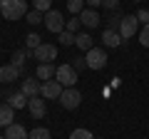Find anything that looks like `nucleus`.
<instances>
[{
	"mask_svg": "<svg viewBox=\"0 0 149 139\" xmlns=\"http://www.w3.org/2000/svg\"><path fill=\"white\" fill-rule=\"evenodd\" d=\"M74 45H77L80 50H85V52L95 47V42H92V38H90V32H77V35H74Z\"/></svg>",
	"mask_w": 149,
	"mask_h": 139,
	"instance_id": "16",
	"label": "nucleus"
},
{
	"mask_svg": "<svg viewBox=\"0 0 149 139\" xmlns=\"http://www.w3.org/2000/svg\"><path fill=\"white\" fill-rule=\"evenodd\" d=\"M35 10L37 13H50L52 10V0H35Z\"/></svg>",
	"mask_w": 149,
	"mask_h": 139,
	"instance_id": "25",
	"label": "nucleus"
},
{
	"mask_svg": "<svg viewBox=\"0 0 149 139\" xmlns=\"http://www.w3.org/2000/svg\"><path fill=\"white\" fill-rule=\"evenodd\" d=\"M62 90L65 87L60 85L57 80H47V82H42V87H40V95H42L45 99H60Z\"/></svg>",
	"mask_w": 149,
	"mask_h": 139,
	"instance_id": "8",
	"label": "nucleus"
},
{
	"mask_svg": "<svg viewBox=\"0 0 149 139\" xmlns=\"http://www.w3.org/2000/svg\"><path fill=\"white\" fill-rule=\"evenodd\" d=\"M0 13L5 20H20L27 15V0H0Z\"/></svg>",
	"mask_w": 149,
	"mask_h": 139,
	"instance_id": "1",
	"label": "nucleus"
},
{
	"mask_svg": "<svg viewBox=\"0 0 149 139\" xmlns=\"http://www.w3.org/2000/svg\"><path fill=\"white\" fill-rule=\"evenodd\" d=\"M57 40H60V45H65V47H70V45H74V35L72 32H67V30H62L57 35Z\"/></svg>",
	"mask_w": 149,
	"mask_h": 139,
	"instance_id": "23",
	"label": "nucleus"
},
{
	"mask_svg": "<svg viewBox=\"0 0 149 139\" xmlns=\"http://www.w3.org/2000/svg\"><path fill=\"white\" fill-rule=\"evenodd\" d=\"M70 139H95V137H92V132H87V129H74V132L70 134Z\"/></svg>",
	"mask_w": 149,
	"mask_h": 139,
	"instance_id": "28",
	"label": "nucleus"
},
{
	"mask_svg": "<svg viewBox=\"0 0 149 139\" xmlns=\"http://www.w3.org/2000/svg\"><path fill=\"white\" fill-rule=\"evenodd\" d=\"M80 25H82V22H80V17H72V20H67V22H65V30H67V32H72V35H77Z\"/></svg>",
	"mask_w": 149,
	"mask_h": 139,
	"instance_id": "26",
	"label": "nucleus"
},
{
	"mask_svg": "<svg viewBox=\"0 0 149 139\" xmlns=\"http://www.w3.org/2000/svg\"><path fill=\"white\" fill-rule=\"evenodd\" d=\"M42 22H45V27H47L52 35H60V32L65 30V17H62V13H60V10H50V13H45Z\"/></svg>",
	"mask_w": 149,
	"mask_h": 139,
	"instance_id": "3",
	"label": "nucleus"
},
{
	"mask_svg": "<svg viewBox=\"0 0 149 139\" xmlns=\"http://www.w3.org/2000/svg\"><path fill=\"white\" fill-rule=\"evenodd\" d=\"M27 109H30V114L35 119H42L45 112H47V104H45V99H40V97H32V99H27Z\"/></svg>",
	"mask_w": 149,
	"mask_h": 139,
	"instance_id": "11",
	"label": "nucleus"
},
{
	"mask_svg": "<svg viewBox=\"0 0 149 139\" xmlns=\"http://www.w3.org/2000/svg\"><path fill=\"white\" fill-rule=\"evenodd\" d=\"M102 8H107V10H117L119 0H102Z\"/></svg>",
	"mask_w": 149,
	"mask_h": 139,
	"instance_id": "30",
	"label": "nucleus"
},
{
	"mask_svg": "<svg viewBox=\"0 0 149 139\" xmlns=\"http://www.w3.org/2000/svg\"><path fill=\"white\" fill-rule=\"evenodd\" d=\"M85 8H92V10H97V8H102V0H85Z\"/></svg>",
	"mask_w": 149,
	"mask_h": 139,
	"instance_id": "33",
	"label": "nucleus"
},
{
	"mask_svg": "<svg viewBox=\"0 0 149 139\" xmlns=\"http://www.w3.org/2000/svg\"><path fill=\"white\" fill-rule=\"evenodd\" d=\"M40 82L35 80V77H27V80H22V87H20V92L27 97V99H32V97H40Z\"/></svg>",
	"mask_w": 149,
	"mask_h": 139,
	"instance_id": "10",
	"label": "nucleus"
},
{
	"mask_svg": "<svg viewBox=\"0 0 149 139\" xmlns=\"http://www.w3.org/2000/svg\"><path fill=\"white\" fill-rule=\"evenodd\" d=\"M102 42H104L107 47H119L124 40H122V35H119L117 30H104L102 32Z\"/></svg>",
	"mask_w": 149,
	"mask_h": 139,
	"instance_id": "13",
	"label": "nucleus"
},
{
	"mask_svg": "<svg viewBox=\"0 0 149 139\" xmlns=\"http://www.w3.org/2000/svg\"><path fill=\"white\" fill-rule=\"evenodd\" d=\"M25 42H27V47H30V50H35V47H40V45H42V38H40L37 32H30V35L25 38Z\"/></svg>",
	"mask_w": 149,
	"mask_h": 139,
	"instance_id": "21",
	"label": "nucleus"
},
{
	"mask_svg": "<svg viewBox=\"0 0 149 139\" xmlns=\"http://www.w3.org/2000/svg\"><path fill=\"white\" fill-rule=\"evenodd\" d=\"M72 67L77 70V72H80V70H85V67H87V62H85V57H77V60H74V65H72Z\"/></svg>",
	"mask_w": 149,
	"mask_h": 139,
	"instance_id": "32",
	"label": "nucleus"
},
{
	"mask_svg": "<svg viewBox=\"0 0 149 139\" xmlns=\"http://www.w3.org/2000/svg\"><path fill=\"white\" fill-rule=\"evenodd\" d=\"M55 80L62 87H74V82H77V70L72 65H60L57 72H55Z\"/></svg>",
	"mask_w": 149,
	"mask_h": 139,
	"instance_id": "4",
	"label": "nucleus"
},
{
	"mask_svg": "<svg viewBox=\"0 0 149 139\" xmlns=\"http://www.w3.org/2000/svg\"><path fill=\"white\" fill-rule=\"evenodd\" d=\"M5 139H27V132L22 124H10V127H5V134H3Z\"/></svg>",
	"mask_w": 149,
	"mask_h": 139,
	"instance_id": "15",
	"label": "nucleus"
},
{
	"mask_svg": "<svg viewBox=\"0 0 149 139\" xmlns=\"http://www.w3.org/2000/svg\"><path fill=\"white\" fill-rule=\"evenodd\" d=\"M0 139H5V137H3V134H0Z\"/></svg>",
	"mask_w": 149,
	"mask_h": 139,
	"instance_id": "34",
	"label": "nucleus"
},
{
	"mask_svg": "<svg viewBox=\"0 0 149 139\" xmlns=\"http://www.w3.org/2000/svg\"><path fill=\"white\" fill-rule=\"evenodd\" d=\"M139 42H142L144 47H149V25L142 27V32H139Z\"/></svg>",
	"mask_w": 149,
	"mask_h": 139,
	"instance_id": "29",
	"label": "nucleus"
},
{
	"mask_svg": "<svg viewBox=\"0 0 149 139\" xmlns=\"http://www.w3.org/2000/svg\"><path fill=\"white\" fill-rule=\"evenodd\" d=\"M13 67H17V70H22V65H25V52H20V50H17V52H13Z\"/></svg>",
	"mask_w": 149,
	"mask_h": 139,
	"instance_id": "27",
	"label": "nucleus"
},
{
	"mask_svg": "<svg viewBox=\"0 0 149 139\" xmlns=\"http://www.w3.org/2000/svg\"><path fill=\"white\" fill-rule=\"evenodd\" d=\"M60 104H62L65 109H77L82 104V95L74 87H65L62 95H60Z\"/></svg>",
	"mask_w": 149,
	"mask_h": 139,
	"instance_id": "6",
	"label": "nucleus"
},
{
	"mask_svg": "<svg viewBox=\"0 0 149 139\" xmlns=\"http://www.w3.org/2000/svg\"><path fill=\"white\" fill-rule=\"evenodd\" d=\"M85 62H87V70H102L107 67V52L100 47H92L85 52Z\"/></svg>",
	"mask_w": 149,
	"mask_h": 139,
	"instance_id": "2",
	"label": "nucleus"
},
{
	"mask_svg": "<svg viewBox=\"0 0 149 139\" xmlns=\"http://www.w3.org/2000/svg\"><path fill=\"white\" fill-rule=\"evenodd\" d=\"M8 104H10L13 109H22V107H27V97L22 95V92H13V95L8 97Z\"/></svg>",
	"mask_w": 149,
	"mask_h": 139,
	"instance_id": "18",
	"label": "nucleus"
},
{
	"mask_svg": "<svg viewBox=\"0 0 149 139\" xmlns=\"http://www.w3.org/2000/svg\"><path fill=\"white\" fill-rule=\"evenodd\" d=\"M55 72H57V70H55V65L52 62H45V65H40V67H37V80H42V82H47V80H55Z\"/></svg>",
	"mask_w": 149,
	"mask_h": 139,
	"instance_id": "14",
	"label": "nucleus"
},
{
	"mask_svg": "<svg viewBox=\"0 0 149 139\" xmlns=\"http://www.w3.org/2000/svg\"><path fill=\"white\" fill-rule=\"evenodd\" d=\"M22 75V70L13 67V65H3L0 67V82H5V85H10V82H15L17 77Z\"/></svg>",
	"mask_w": 149,
	"mask_h": 139,
	"instance_id": "12",
	"label": "nucleus"
},
{
	"mask_svg": "<svg viewBox=\"0 0 149 139\" xmlns=\"http://www.w3.org/2000/svg\"><path fill=\"white\" fill-rule=\"evenodd\" d=\"M13 117H15V114H13V107H10V104H0V127H3V129L10 127V124H13Z\"/></svg>",
	"mask_w": 149,
	"mask_h": 139,
	"instance_id": "17",
	"label": "nucleus"
},
{
	"mask_svg": "<svg viewBox=\"0 0 149 139\" xmlns=\"http://www.w3.org/2000/svg\"><path fill=\"white\" fill-rule=\"evenodd\" d=\"M27 139H50V132L45 127H37V129H32V132L27 134Z\"/></svg>",
	"mask_w": 149,
	"mask_h": 139,
	"instance_id": "24",
	"label": "nucleus"
},
{
	"mask_svg": "<svg viewBox=\"0 0 149 139\" xmlns=\"http://www.w3.org/2000/svg\"><path fill=\"white\" fill-rule=\"evenodd\" d=\"M137 30H139L137 15H124V17H122V25H119V35H122V40L134 38V35H137Z\"/></svg>",
	"mask_w": 149,
	"mask_h": 139,
	"instance_id": "7",
	"label": "nucleus"
},
{
	"mask_svg": "<svg viewBox=\"0 0 149 139\" xmlns=\"http://www.w3.org/2000/svg\"><path fill=\"white\" fill-rule=\"evenodd\" d=\"M122 13H117V10H112V15L109 17H104V20H107V30H117L119 32V25H122Z\"/></svg>",
	"mask_w": 149,
	"mask_h": 139,
	"instance_id": "19",
	"label": "nucleus"
},
{
	"mask_svg": "<svg viewBox=\"0 0 149 139\" xmlns=\"http://www.w3.org/2000/svg\"><path fill=\"white\" fill-rule=\"evenodd\" d=\"M42 13H37V10H27V15H25V20L30 22V25H40V22H42Z\"/></svg>",
	"mask_w": 149,
	"mask_h": 139,
	"instance_id": "22",
	"label": "nucleus"
},
{
	"mask_svg": "<svg viewBox=\"0 0 149 139\" xmlns=\"http://www.w3.org/2000/svg\"><path fill=\"white\" fill-rule=\"evenodd\" d=\"M67 10L72 13V15H80V13L85 10V0H67Z\"/></svg>",
	"mask_w": 149,
	"mask_h": 139,
	"instance_id": "20",
	"label": "nucleus"
},
{
	"mask_svg": "<svg viewBox=\"0 0 149 139\" xmlns=\"http://www.w3.org/2000/svg\"><path fill=\"white\" fill-rule=\"evenodd\" d=\"M137 20L142 22V25H149V10H139L137 13Z\"/></svg>",
	"mask_w": 149,
	"mask_h": 139,
	"instance_id": "31",
	"label": "nucleus"
},
{
	"mask_svg": "<svg viewBox=\"0 0 149 139\" xmlns=\"http://www.w3.org/2000/svg\"><path fill=\"white\" fill-rule=\"evenodd\" d=\"M32 57L40 60V65H45V62H55V60H57V47H55L52 42H42L40 47L32 50Z\"/></svg>",
	"mask_w": 149,
	"mask_h": 139,
	"instance_id": "5",
	"label": "nucleus"
},
{
	"mask_svg": "<svg viewBox=\"0 0 149 139\" xmlns=\"http://www.w3.org/2000/svg\"><path fill=\"white\" fill-rule=\"evenodd\" d=\"M77 17H80V22H82L85 27H90V30H92V27H97V25L102 22L100 13H97V10H92V8H85V10H82Z\"/></svg>",
	"mask_w": 149,
	"mask_h": 139,
	"instance_id": "9",
	"label": "nucleus"
},
{
	"mask_svg": "<svg viewBox=\"0 0 149 139\" xmlns=\"http://www.w3.org/2000/svg\"><path fill=\"white\" fill-rule=\"evenodd\" d=\"M0 95H3V92H0Z\"/></svg>",
	"mask_w": 149,
	"mask_h": 139,
	"instance_id": "35",
	"label": "nucleus"
}]
</instances>
